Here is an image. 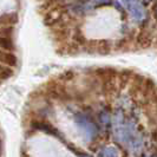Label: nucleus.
Listing matches in <instances>:
<instances>
[{"mask_svg": "<svg viewBox=\"0 0 157 157\" xmlns=\"http://www.w3.org/2000/svg\"><path fill=\"white\" fill-rule=\"evenodd\" d=\"M73 76H75V73H73L72 71H66L65 73H63V75L60 76V78H63L64 80H70V79L73 78Z\"/></svg>", "mask_w": 157, "mask_h": 157, "instance_id": "nucleus-9", "label": "nucleus"}, {"mask_svg": "<svg viewBox=\"0 0 157 157\" xmlns=\"http://www.w3.org/2000/svg\"><path fill=\"white\" fill-rule=\"evenodd\" d=\"M130 12H131V16L135 20H142L144 18V11L142 8L141 5L138 4H131L130 6Z\"/></svg>", "mask_w": 157, "mask_h": 157, "instance_id": "nucleus-4", "label": "nucleus"}, {"mask_svg": "<svg viewBox=\"0 0 157 157\" xmlns=\"http://www.w3.org/2000/svg\"><path fill=\"white\" fill-rule=\"evenodd\" d=\"M0 62L6 64L7 66H16L18 59H17V57L13 53L0 50Z\"/></svg>", "mask_w": 157, "mask_h": 157, "instance_id": "nucleus-3", "label": "nucleus"}, {"mask_svg": "<svg viewBox=\"0 0 157 157\" xmlns=\"http://www.w3.org/2000/svg\"><path fill=\"white\" fill-rule=\"evenodd\" d=\"M99 119L103 124H108L110 122V111L108 109H104V110L99 113Z\"/></svg>", "mask_w": 157, "mask_h": 157, "instance_id": "nucleus-7", "label": "nucleus"}, {"mask_svg": "<svg viewBox=\"0 0 157 157\" xmlns=\"http://www.w3.org/2000/svg\"><path fill=\"white\" fill-rule=\"evenodd\" d=\"M0 47L5 48L7 51H11L14 48V45L12 43V40L10 37H5V36H0Z\"/></svg>", "mask_w": 157, "mask_h": 157, "instance_id": "nucleus-5", "label": "nucleus"}, {"mask_svg": "<svg viewBox=\"0 0 157 157\" xmlns=\"http://www.w3.org/2000/svg\"><path fill=\"white\" fill-rule=\"evenodd\" d=\"M31 126L36 130H40V131H44L48 135H52L57 138H59L60 141H63V138L60 137V134L59 131L56 129L55 126H52L50 123H47L46 121H32L31 122Z\"/></svg>", "mask_w": 157, "mask_h": 157, "instance_id": "nucleus-2", "label": "nucleus"}, {"mask_svg": "<svg viewBox=\"0 0 157 157\" xmlns=\"http://www.w3.org/2000/svg\"><path fill=\"white\" fill-rule=\"evenodd\" d=\"M75 121H76V123L80 125V128L85 131L89 137H94L97 135V126L96 124L92 123V118L91 116H89L86 113H77L76 116H75Z\"/></svg>", "mask_w": 157, "mask_h": 157, "instance_id": "nucleus-1", "label": "nucleus"}, {"mask_svg": "<svg viewBox=\"0 0 157 157\" xmlns=\"http://www.w3.org/2000/svg\"><path fill=\"white\" fill-rule=\"evenodd\" d=\"M13 76V70L10 66H0V80L11 78Z\"/></svg>", "mask_w": 157, "mask_h": 157, "instance_id": "nucleus-6", "label": "nucleus"}, {"mask_svg": "<svg viewBox=\"0 0 157 157\" xmlns=\"http://www.w3.org/2000/svg\"><path fill=\"white\" fill-rule=\"evenodd\" d=\"M0 83H1V80H0Z\"/></svg>", "mask_w": 157, "mask_h": 157, "instance_id": "nucleus-11", "label": "nucleus"}, {"mask_svg": "<svg viewBox=\"0 0 157 157\" xmlns=\"http://www.w3.org/2000/svg\"><path fill=\"white\" fill-rule=\"evenodd\" d=\"M123 1H124L125 4H129V5H130V4H134L136 0H123Z\"/></svg>", "mask_w": 157, "mask_h": 157, "instance_id": "nucleus-10", "label": "nucleus"}, {"mask_svg": "<svg viewBox=\"0 0 157 157\" xmlns=\"http://www.w3.org/2000/svg\"><path fill=\"white\" fill-rule=\"evenodd\" d=\"M104 155H106V157H118V151L115 148H108V149H105V154Z\"/></svg>", "mask_w": 157, "mask_h": 157, "instance_id": "nucleus-8", "label": "nucleus"}]
</instances>
